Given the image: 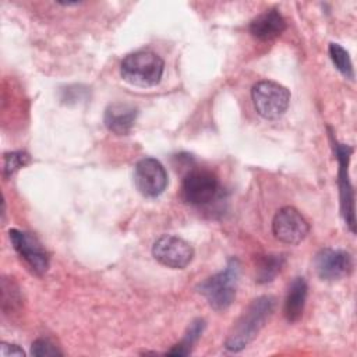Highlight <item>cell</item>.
<instances>
[{
  "label": "cell",
  "mask_w": 357,
  "mask_h": 357,
  "mask_svg": "<svg viewBox=\"0 0 357 357\" xmlns=\"http://www.w3.org/2000/svg\"><path fill=\"white\" fill-rule=\"evenodd\" d=\"M308 286L304 278H296L287 290L286 298H284V307L283 312L289 322H296L301 318L305 307Z\"/></svg>",
  "instance_id": "cell-14"
},
{
  "label": "cell",
  "mask_w": 357,
  "mask_h": 357,
  "mask_svg": "<svg viewBox=\"0 0 357 357\" xmlns=\"http://www.w3.org/2000/svg\"><path fill=\"white\" fill-rule=\"evenodd\" d=\"M31 353L38 357H47V356H63V353L49 340V339H36L32 343Z\"/></svg>",
  "instance_id": "cell-19"
},
{
  "label": "cell",
  "mask_w": 357,
  "mask_h": 357,
  "mask_svg": "<svg viewBox=\"0 0 357 357\" xmlns=\"http://www.w3.org/2000/svg\"><path fill=\"white\" fill-rule=\"evenodd\" d=\"M272 231L279 241L294 245L307 237L310 226L296 208L283 206L273 216Z\"/></svg>",
  "instance_id": "cell-8"
},
{
  "label": "cell",
  "mask_w": 357,
  "mask_h": 357,
  "mask_svg": "<svg viewBox=\"0 0 357 357\" xmlns=\"http://www.w3.org/2000/svg\"><path fill=\"white\" fill-rule=\"evenodd\" d=\"M205 326H206V324H205L204 319H201V318L194 319L190 324L183 340L180 343H177L176 346H173V349H170L167 351V354H170V356H187V354H190L191 349H192V344L199 339Z\"/></svg>",
  "instance_id": "cell-16"
},
{
  "label": "cell",
  "mask_w": 357,
  "mask_h": 357,
  "mask_svg": "<svg viewBox=\"0 0 357 357\" xmlns=\"http://www.w3.org/2000/svg\"><path fill=\"white\" fill-rule=\"evenodd\" d=\"M284 264H286V257L283 254L261 255L257 261L255 282L261 284L272 282L276 278V275L282 271Z\"/></svg>",
  "instance_id": "cell-15"
},
{
  "label": "cell",
  "mask_w": 357,
  "mask_h": 357,
  "mask_svg": "<svg viewBox=\"0 0 357 357\" xmlns=\"http://www.w3.org/2000/svg\"><path fill=\"white\" fill-rule=\"evenodd\" d=\"M0 354H1L3 357H11V356L24 357V356H25L24 350H22L20 346H17V344H8V343H6V342H3V343L0 344Z\"/></svg>",
  "instance_id": "cell-20"
},
{
  "label": "cell",
  "mask_w": 357,
  "mask_h": 357,
  "mask_svg": "<svg viewBox=\"0 0 357 357\" xmlns=\"http://www.w3.org/2000/svg\"><path fill=\"white\" fill-rule=\"evenodd\" d=\"M251 99L257 113L266 120H276L284 114L290 103V92L275 81H259L251 89Z\"/></svg>",
  "instance_id": "cell-4"
},
{
  "label": "cell",
  "mask_w": 357,
  "mask_h": 357,
  "mask_svg": "<svg viewBox=\"0 0 357 357\" xmlns=\"http://www.w3.org/2000/svg\"><path fill=\"white\" fill-rule=\"evenodd\" d=\"M152 255L167 268L184 269L194 258V248L178 236L163 234L153 243Z\"/></svg>",
  "instance_id": "cell-6"
},
{
  "label": "cell",
  "mask_w": 357,
  "mask_h": 357,
  "mask_svg": "<svg viewBox=\"0 0 357 357\" xmlns=\"http://www.w3.org/2000/svg\"><path fill=\"white\" fill-rule=\"evenodd\" d=\"M134 183L144 197L155 198L166 190L167 173L158 159L144 158L135 165Z\"/></svg>",
  "instance_id": "cell-9"
},
{
  "label": "cell",
  "mask_w": 357,
  "mask_h": 357,
  "mask_svg": "<svg viewBox=\"0 0 357 357\" xmlns=\"http://www.w3.org/2000/svg\"><path fill=\"white\" fill-rule=\"evenodd\" d=\"M248 29L259 40H272L286 29V20L276 8H271L257 15L250 22Z\"/></svg>",
  "instance_id": "cell-13"
},
{
  "label": "cell",
  "mask_w": 357,
  "mask_h": 357,
  "mask_svg": "<svg viewBox=\"0 0 357 357\" xmlns=\"http://www.w3.org/2000/svg\"><path fill=\"white\" fill-rule=\"evenodd\" d=\"M219 194V180L215 173L205 169L190 170L181 185L184 201L194 206L209 205Z\"/></svg>",
  "instance_id": "cell-5"
},
{
  "label": "cell",
  "mask_w": 357,
  "mask_h": 357,
  "mask_svg": "<svg viewBox=\"0 0 357 357\" xmlns=\"http://www.w3.org/2000/svg\"><path fill=\"white\" fill-rule=\"evenodd\" d=\"M31 162V156L25 151L7 152L3 156V176L7 178L13 176L17 170L26 166Z\"/></svg>",
  "instance_id": "cell-18"
},
{
  "label": "cell",
  "mask_w": 357,
  "mask_h": 357,
  "mask_svg": "<svg viewBox=\"0 0 357 357\" xmlns=\"http://www.w3.org/2000/svg\"><path fill=\"white\" fill-rule=\"evenodd\" d=\"M315 271L322 280H339L347 276L353 268L351 257L339 248H322L314 259Z\"/></svg>",
  "instance_id": "cell-11"
},
{
  "label": "cell",
  "mask_w": 357,
  "mask_h": 357,
  "mask_svg": "<svg viewBox=\"0 0 357 357\" xmlns=\"http://www.w3.org/2000/svg\"><path fill=\"white\" fill-rule=\"evenodd\" d=\"M163 70V60L151 50L132 52L123 59L120 66L123 79L137 86H153L159 84Z\"/></svg>",
  "instance_id": "cell-3"
},
{
  "label": "cell",
  "mask_w": 357,
  "mask_h": 357,
  "mask_svg": "<svg viewBox=\"0 0 357 357\" xmlns=\"http://www.w3.org/2000/svg\"><path fill=\"white\" fill-rule=\"evenodd\" d=\"M329 56L335 67L349 79L354 78V71H353V64L350 60V56L347 50H344L339 43H331L329 45Z\"/></svg>",
  "instance_id": "cell-17"
},
{
  "label": "cell",
  "mask_w": 357,
  "mask_h": 357,
  "mask_svg": "<svg viewBox=\"0 0 357 357\" xmlns=\"http://www.w3.org/2000/svg\"><path fill=\"white\" fill-rule=\"evenodd\" d=\"M241 265L237 258H230L223 271L202 280L197 290L202 294L208 304L216 310L223 311L231 305L236 297Z\"/></svg>",
  "instance_id": "cell-2"
},
{
  "label": "cell",
  "mask_w": 357,
  "mask_h": 357,
  "mask_svg": "<svg viewBox=\"0 0 357 357\" xmlns=\"http://www.w3.org/2000/svg\"><path fill=\"white\" fill-rule=\"evenodd\" d=\"M8 237L14 250L26 262L33 273L38 276L46 273L49 268V255L38 237L20 229H10Z\"/></svg>",
  "instance_id": "cell-7"
},
{
  "label": "cell",
  "mask_w": 357,
  "mask_h": 357,
  "mask_svg": "<svg viewBox=\"0 0 357 357\" xmlns=\"http://www.w3.org/2000/svg\"><path fill=\"white\" fill-rule=\"evenodd\" d=\"M138 109L126 102H114L105 110V126L116 135H127L135 124Z\"/></svg>",
  "instance_id": "cell-12"
},
{
  "label": "cell",
  "mask_w": 357,
  "mask_h": 357,
  "mask_svg": "<svg viewBox=\"0 0 357 357\" xmlns=\"http://www.w3.org/2000/svg\"><path fill=\"white\" fill-rule=\"evenodd\" d=\"M335 149L339 160V190H340V208L346 225L350 231H356V219H354V191L349 178V160L353 149L349 145L339 144L335 141Z\"/></svg>",
  "instance_id": "cell-10"
},
{
  "label": "cell",
  "mask_w": 357,
  "mask_h": 357,
  "mask_svg": "<svg viewBox=\"0 0 357 357\" xmlns=\"http://www.w3.org/2000/svg\"><path fill=\"white\" fill-rule=\"evenodd\" d=\"M275 310V298L272 296H261L251 301L241 317L231 326L225 347L230 351H241L245 349L264 328Z\"/></svg>",
  "instance_id": "cell-1"
}]
</instances>
